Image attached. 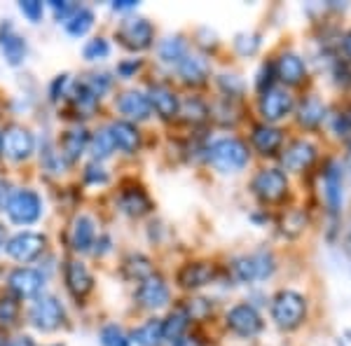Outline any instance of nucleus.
<instances>
[{
    "instance_id": "51",
    "label": "nucleus",
    "mask_w": 351,
    "mask_h": 346,
    "mask_svg": "<svg viewBox=\"0 0 351 346\" xmlns=\"http://www.w3.org/2000/svg\"><path fill=\"white\" fill-rule=\"evenodd\" d=\"M342 47H344V54H347L349 59H351V31L347 33V36H344V40H342Z\"/></svg>"
},
{
    "instance_id": "14",
    "label": "nucleus",
    "mask_w": 351,
    "mask_h": 346,
    "mask_svg": "<svg viewBox=\"0 0 351 346\" xmlns=\"http://www.w3.org/2000/svg\"><path fill=\"white\" fill-rule=\"evenodd\" d=\"M64 281H66L68 293H71L75 299H84L89 293L94 291L92 271H89L82 262H77V260H71V262H66V267H64Z\"/></svg>"
},
{
    "instance_id": "28",
    "label": "nucleus",
    "mask_w": 351,
    "mask_h": 346,
    "mask_svg": "<svg viewBox=\"0 0 351 346\" xmlns=\"http://www.w3.org/2000/svg\"><path fill=\"white\" fill-rule=\"evenodd\" d=\"M120 208L127 215H134V218H141L150 211V199L143 190L134 187V190H124L120 197Z\"/></svg>"
},
{
    "instance_id": "11",
    "label": "nucleus",
    "mask_w": 351,
    "mask_h": 346,
    "mask_svg": "<svg viewBox=\"0 0 351 346\" xmlns=\"http://www.w3.org/2000/svg\"><path fill=\"white\" fill-rule=\"evenodd\" d=\"M8 286H10V291L14 293L16 299H31L43 293L45 279L38 269H31V267H16L12 274L8 276Z\"/></svg>"
},
{
    "instance_id": "30",
    "label": "nucleus",
    "mask_w": 351,
    "mask_h": 346,
    "mask_svg": "<svg viewBox=\"0 0 351 346\" xmlns=\"http://www.w3.org/2000/svg\"><path fill=\"white\" fill-rule=\"evenodd\" d=\"M326 201L328 206H330L332 213L339 211V206H342V173H339V169L335 164H330V169L326 171Z\"/></svg>"
},
{
    "instance_id": "10",
    "label": "nucleus",
    "mask_w": 351,
    "mask_h": 346,
    "mask_svg": "<svg viewBox=\"0 0 351 346\" xmlns=\"http://www.w3.org/2000/svg\"><path fill=\"white\" fill-rule=\"evenodd\" d=\"M8 255L16 262H33L45 251V236L38 232H19L8 241Z\"/></svg>"
},
{
    "instance_id": "3",
    "label": "nucleus",
    "mask_w": 351,
    "mask_h": 346,
    "mask_svg": "<svg viewBox=\"0 0 351 346\" xmlns=\"http://www.w3.org/2000/svg\"><path fill=\"white\" fill-rule=\"evenodd\" d=\"M5 211H8V218L14 225H33L43 215V199L33 190H16L10 195L8 203H5Z\"/></svg>"
},
{
    "instance_id": "8",
    "label": "nucleus",
    "mask_w": 351,
    "mask_h": 346,
    "mask_svg": "<svg viewBox=\"0 0 351 346\" xmlns=\"http://www.w3.org/2000/svg\"><path fill=\"white\" fill-rule=\"evenodd\" d=\"M274 274V258L271 253H253V255H243L234 262V276L241 283H253V281H263L269 279Z\"/></svg>"
},
{
    "instance_id": "20",
    "label": "nucleus",
    "mask_w": 351,
    "mask_h": 346,
    "mask_svg": "<svg viewBox=\"0 0 351 346\" xmlns=\"http://www.w3.org/2000/svg\"><path fill=\"white\" fill-rule=\"evenodd\" d=\"M89 132L84 127H73L68 129L64 134V138H61V160L64 162H77L80 157L84 155V150L89 147Z\"/></svg>"
},
{
    "instance_id": "39",
    "label": "nucleus",
    "mask_w": 351,
    "mask_h": 346,
    "mask_svg": "<svg viewBox=\"0 0 351 346\" xmlns=\"http://www.w3.org/2000/svg\"><path fill=\"white\" fill-rule=\"evenodd\" d=\"M101 344L104 346H129V337L124 334L120 325L110 323V325H106L104 330H101Z\"/></svg>"
},
{
    "instance_id": "22",
    "label": "nucleus",
    "mask_w": 351,
    "mask_h": 346,
    "mask_svg": "<svg viewBox=\"0 0 351 346\" xmlns=\"http://www.w3.org/2000/svg\"><path fill=\"white\" fill-rule=\"evenodd\" d=\"M108 132H110L112 143H115V150H122V152H127V155H134V152L141 147V134L132 122L117 120V122L110 124Z\"/></svg>"
},
{
    "instance_id": "31",
    "label": "nucleus",
    "mask_w": 351,
    "mask_h": 346,
    "mask_svg": "<svg viewBox=\"0 0 351 346\" xmlns=\"http://www.w3.org/2000/svg\"><path fill=\"white\" fill-rule=\"evenodd\" d=\"M92 26H94V12L87 8H77L75 12L66 19V31H68V36H73V38H82Z\"/></svg>"
},
{
    "instance_id": "50",
    "label": "nucleus",
    "mask_w": 351,
    "mask_h": 346,
    "mask_svg": "<svg viewBox=\"0 0 351 346\" xmlns=\"http://www.w3.org/2000/svg\"><path fill=\"white\" fill-rule=\"evenodd\" d=\"M173 346H202V344L197 342V339H192V337H183V339H178Z\"/></svg>"
},
{
    "instance_id": "26",
    "label": "nucleus",
    "mask_w": 351,
    "mask_h": 346,
    "mask_svg": "<svg viewBox=\"0 0 351 346\" xmlns=\"http://www.w3.org/2000/svg\"><path fill=\"white\" fill-rule=\"evenodd\" d=\"M326 120V106L319 96H307V99L300 103L298 110V122L304 129H316L321 122Z\"/></svg>"
},
{
    "instance_id": "29",
    "label": "nucleus",
    "mask_w": 351,
    "mask_h": 346,
    "mask_svg": "<svg viewBox=\"0 0 351 346\" xmlns=\"http://www.w3.org/2000/svg\"><path fill=\"white\" fill-rule=\"evenodd\" d=\"M132 339L138 346H162L164 344V330L160 319H150L143 325H138L132 332Z\"/></svg>"
},
{
    "instance_id": "17",
    "label": "nucleus",
    "mask_w": 351,
    "mask_h": 346,
    "mask_svg": "<svg viewBox=\"0 0 351 346\" xmlns=\"http://www.w3.org/2000/svg\"><path fill=\"white\" fill-rule=\"evenodd\" d=\"M213 276H216V269H213V264H208V262H190V264L180 267L176 281H178V286L185 288V291H197V288L208 286V283L213 281Z\"/></svg>"
},
{
    "instance_id": "49",
    "label": "nucleus",
    "mask_w": 351,
    "mask_h": 346,
    "mask_svg": "<svg viewBox=\"0 0 351 346\" xmlns=\"http://www.w3.org/2000/svg\"><path fill=\"white\" fill-rule=\"evenodd\" d=\"M8 346H36V342H33L31 337H16V339H12Z\"/></svg>"
},
{
    "instance_id": "6",
    "label": "nucleus",
    "mask_w": 351,
    "mask_h": 346,
    "mask_svg": "<svg viewBox=\"0 0 351 346\" xmlns=\"http://www.w3.org/2000/svg\"><path fill=\"white\" fill-rule=\"evenodd\" d=\"M33 150H36V138H33V134L26 127L14 124V127H8L0 134V152L8 160L24 162L33 155Z\"/></svg>"
},
{
    "instance_id": "27",
    "label": "nucleus",
    "mask_w": 351,
    "mask_h": 346,
    "mask_svg": "<svg viewBox=\"0 0 351 346\" xmlns=\"http://www.w3.org/2000/svg\"><path fill=\"white\" fill-rule=\"evenodd\" d=\"M190 325V316L185 311V306H178L171 314L167 316V321H162V330H164V342L176 344L178 339H183L185 330Z\"/></svg>"
},
{
    "instance_id": "25",
    "label": "nucleus",
    "mask_w": 351,
    "mask_h": 346,
    "mask_svg": "<svg viewBox=\"0 0 351 346\" xmlns=\"http://www.w3.org/2000/svg\"><path fill=\"white\" fill-rule=\"evenodd\" d=\"M94 239H96L94 220L87 218V215H77L71 230V248L75 253H87L94 246Z\"/></svg>"
},
{
    "instance_id": "47",
    "label": "nucleus",
    "mask_w": 351,
    "mask_h": 346,
    "mask_svg": "<svg viewBox=\"0 0 351 346\" xmlns=\"http://www.w3.org/2000/svg\"><path fill=\"white\" fill-rule=\"evenodd\" d=\"M8 199H10V190H8V185L0 180V211L5 208V203H8Z\"/></svg>"
},
{
    "instance_id": "33",
    "label": "nucleus",
    "mask_w": 351,
    "mask_h": 346,
    "mask_svg": "<svg viewBox=\"0 0 351 346\" xmlns=\"http://www.w3.org/2000/svg\"><path fill=\"white\" fill-rule=\"evenodd\" d=\"M178 115H183L185 122L199 124L208 117V106L204 103L202 99H197V96H190V99H185L183 103H180Z\"/></svg>"
},
{
    "instance_id": "41",
    "label": "nucleus",
    "mask_w": 351,
    "mask_h": 346,
    "mask_svg": "<svg viewBox=\"0 0 351 346\" xmlns=\"http://www.w3.org/2000/svg\"><path fill=\"white\" fill-rule=\"evenodd\" d=\"M19 10L28 21H33V24H38V21L43 19V3L40 0H21Z\"/></svg>"
},
{
    "instance_id": "32",
    "label": "nucleus",
    "mask_w": 351,
    "mask_h": 346,
    "mask_svg": "<svg viewBox=\"0 0 351 346\" xmlns=\"http://www.w3.org/2000/svg\"><path fill=\"white\" fill-rule=\"evenodd\" d=\"M185 54H188V45H185V40L180 36L167 38V40H162V45H160V59L164 64L178 66L180 61L185 59Z\"/></svg>"
},
{
    "instance_id": "52",
    "label": "nucleus",
    "mask_w": 351,
    "mask_h": 346,
    "mask_svg": "<svg viewBox=\"0 0 351 346\" xmlns=\"http://www.w3.org/2000/svg\"><path fill=\"white\" fill-rule=\"evenodd\" d=\"M8 246V234H5V227L0 225V248Z\"/></svg>"
},
{
    "instance_id": "1",
    "label": "nucleus",
    "mask_w": 351,
    "mask_h": 346,
    "mask_svg": "<svg viewBox=\"0 0 351 346\" xmlns=\"http://www.w3.org/2000/svg\"><path fill=\"white\" fill-rule=\"evenodd\" d=\"M307 316V299L295 291H279L271 299V319L281 330H295Z\"/></svg>"
},
{
    "instance_id": "44",
    "label": "nucleus",
    "mask_w": 351,
    "mask_h": 346,
    "mask_svg": "<svg viewBox=\"0 0 351 346\" xmlns=\"http://www.w3.org/2000/svg\"><path fill=\"white\" fill-rule=\"evenodd\" d=\"M220 87H223V92L225 94H230V96H234V94H239L241 89H243V84L237 80L234 75H223L220 77Z\"/></svg>"
},
{
    "instance_id": "42",
    "label": "nucleus",
    "mask_w": 351,
    "mask_h": 346,
    "mask_svg": "<svg viewBox=\"0 0 351 346\" xmlns=\"http://www.w3.org/2000/svg\"><path fill=\"white\" fill-rule=\"evenodd\" d=\"M84 180L92 185H106L108 183V173H106V169L101 166L99 162H92L87 169H84Z\"/></svg>"
},
{
    "instance_id": "21",
    "label": "nucleus",
    "mask_w": 351,
    "mask_h": 346,
    "mask_svg": "<svg viewBox=\"0 0 351 346\" xmlns=\"http://www.w3.org/2000/svg\"><path fill=\"white\" fill-rule=\"evenodd\" d=\"M117 110L122 112L127 120H136L143 122L150 117V101L143 92H124L120 99H117Z\"/></svg>"
},
{
    "instance_id": "46",
    "label": "nucleus",
    "mask_w": 351,
    "mask_h": 346,
    "mask_svg": "<svg viewBox=\"0 0 351 346\" xmlns=\"http://www.w3.org/2000/svg\"><path fill=\"white\" fill-rule=\"evenodd\" d=\"M138 66H141V61H132V64H120L117 66V71H120L122 77H132V73L138 71Z\"/></svg>"
},
{
    "instance_id": "15",
    "label": "nucleus",
    "mask_w": 351,
    "mask_h": 346,
    "mask_svg": "<svg viewBox=\"0 0 351 346\" xmlns=\"http://www.w3.org/2000/svg\"><path fill=\"white\" fill-rule=\"evenodd\" d=\"M284 169L286 171H293V173H302L307 171L311 164L316 162V147L309 143V140H293L291 145L284 150Z\"/></svg>"
},
{
    "instance_id": "23",
    "label": "nucleus",
    "mask_w": 351,
    "mask_h": 346,
    "mask_svg": "<svg viewBox=\"0 0 351 346\" xmlns=\"http://www.w3.org/2000/svg\"><path fill=\"white\" fill-rule=\"evenodd\" d=\"M274 68H276V77H279L281 82L291 84V87H295V84H300L307 77V66H304V61L293 52L281 54Z\"/></svg>"
},
{
    "instance_id": "9",
    "label": "nucleus",
    "mask_w": 351,
    "mask_h": 346,
    "mask_svg": "<svg viewBox=\"0 0 351 346\" xmlns=\"http://www.w3.org/2000/svg\"><path fill=\"white\" fill-rule=\"evenodd\" d=\"M263 316L258 314V309L248 302L234 304L228 311V328L239 337H256L263 332Z\"/></svg>"
},
{
    "instance_id": "18",
    "label": "nucleus",
    "mask_w": 351,
    "mask_h": 346,
    "mask_svg": "<svg viewBox=\"0 0 351 346\" xmlns=\"http://www.w3.org/2000/svg\"><path fill=\"white\" fill-rule=\"evenodd\" d=\"M145 96H148V101H150V108L162 117V120H173V117L178 115L180 101L169 87L155 84V87H150V92Z\"/></svg>"
},
{
    "instance_id": "7",
    "label": "nucleus",
    "mask_w": 351,
    "mask_h": 346,
    "mask_svg": "<svg viewBox=\"0 0 351 346\" xmlns=\"http://www.w3.org/2000/svg\"><path fill=\"white\" fill-rule=\"evenodd\" d=\"M28 319H31L33 328H38V330H43V332H52L64 323L66 311L54 295H43V297H38L36 302H33Z\"/></svg>"
},
{
    "instance_id": "38",
    "label": "nucleus",
    "mask_w": 351,
    "mask_h": 346,
    "mask_svg": "<svg viewBox=\"0 0 351 346\" xmlns=\"http://www.w3.org/2000/svg\"><path fill=\"white\" fill-rule=\"evenodd\" d=\"M16 319H19V302L16 297H0V325H14Z\"/></svg>"
},
{
    "instance_id": "4",
    "label": "nucleus",
    "mask_w": 351,
    "mask_h": 346,
    "mask_svg": "<svg viewBox=\"0 0 351 346\" xmlns=\"http://www.w3.org/2000/svg\"><path fill=\"white\" fill-rule=\"evenodd\" d=\"M115 38L120 40L132 52H143V49L152 47V40H155V28L148 19H141V16H129L124 19L115 31Z\"/></svg>"
},
{
    "instance_id": "13",
    "label": "nucleus",
    "mask_w": 351,
    "mask_h": 346,
    "mask_svg": "<svg viewBox=\"0 0 351 346\" xmlns=\"http://www.w3.org/2000/svg\"><path fill=\"white\" fill-rule=\"evenodd\" d=\"M136 299H138V304L145 306V309L157 311L169 304L171 291H169L167 281H164L160 274H152L145 281H141L138 291H136Z\"/></svg>"
},
{
    "instance_id": "5",
    "label": "nucleus",
    "mask_w": 351,
    "mask_h": 346,
    "mask_svg": "<svg viewBox=\"0 0 351 346\" xmlns=\"http://www.w3.org/2000/svg\"><path fill=\"white\" fill-rule=\"evenodd\" d=\"M251 187L260 201L279 203L288 195V178L279 169H260L256 178H253Z\"/></svg>"
},
{
    "instance_id": "54",
    "label": "nucleus",
    "mask_w": 351,
    "mask_h": 346,
    "mask_svg": "<svg viewBox=\"0 0 351 346\" xmlns=\"http://www.w3.org/2000/svg\"><path fill=\"white\" fill-rule=\"evenodd\" d=\"M347 122H349V127H351V110H349V115H347Z\"/></svg>"
},
{
    "instance_id": "24",
    "label": "nucleus",
    "mask_w": 351,
    "mask_h": 346,
    "mask_svg": "<svg viewBox=\"0 0 351 346\" xmlns=\"http://www.w3.org/2000/svg\"><path fill=\"white\" fill-rule=\"evenodd\" d=\"M178 75L183 77L185 84H204L208 77V61L199 54H185V59L178 64Z\"/></svg>"
},
{
    "instance_id": "53",
    "label": "nucleus",
    "mask_w": 351,
    "mask_h": 346,
    "mask_svg": "<svg viewBox=\"0 0 351 346\" xmlns=\"http://www.w3.org/2000/svg\"><path fill=\"white\" fill-rule=\"evenodd\" d=\"M10 342H8V337H5V332L0 330V346H8Z\"/></svg>"
},
{
    "instance_id": "2",
    "label": "nucleus",
    "mask_w": 351,
    "mask_h": 346,
    "mask_svg": "<svg viewBox=\"0 0 351 346\" xmlns=\"http://www.w3.org/2000/svg\"><path fill=\"white\" fill-rule=\"evenodd\" d=\"M208 162L220 173H239L248 164V147L239 138H220L208 150Z\"/></svg>"
},
{
    "instance_id": "36",
    "label": "nucleus",
    "mask_w": 351,
    "mask_h": 346,
    "mask_svg": "<svg viewBox=\"0 0 351 346\" xmlns=\"http://www.w3.org/2000/svg\"><path fill=\"white\" fill-rule=\"evenodd\" d=\"M304 225H307L304 213L300 211V208H293V211H288L284 215V220H281V232L288 236H298V234H302Z\"/></svg>"
},
{
    "instance_id": "16",
    "label": "nucleus",
    "mask_w": 351,
    "mask_h": 346,
    "mask_svg": "<svg viewBox=\"0 0 351 346\" xmlns=\"http://www.w3.org/2000/svg\"><path fill=\"white\" fill-rule=\"evenodd\" d=\"M0 52H3L5 61H8L10 66H19L21 61L26 59V54H28L26 38L19 36L12 24L0 26Z\"/></svg>"
},
{
    "instance_id": "35",
    "label": "nucleus",
    "mask_w": 351,
    "mask_h": 346,
    "mask_svg": "<svg viewBox=\"0 0 351 346\" xmlns=\"http://www.w3.org/2000/svg\"><path fill=\"white\" fill-rule=\"evenodd\" d=\"M124 269H127L129 279H136V281H145L148 276L155 274L150 260L145 258V255H132V258L127 260V264H124Z\"/></svg>"
},
{
    "instance_id": "43",
    "label": "nucleus",
    "mask_w": 351,
    "mask_h": 346,
    "mask_svg": "<svg viewBox=\"0 0 351 346\" xmlns=\"http://www.w3.org/2000/svg\"><path fill=\"white\" fill-rule=\"evenodd\" d=\"M274 73H276L274 64H265L263 68H260L258 82H256V87H258L260 94H265V92H269V89H271V82H274Z\"/></svg>"
},
{
    "instance_id": "34",
    "label": "nucleus",
    "mask_w": 351,
    "mask_h": 346,
    "mask_svg": "<svg viewBox=\"0 0 351 346\" xmlns=\"http://www.w3.org/2000/svg\"><path fill=\"white\" fill-rule=\"evenodd\" d=\"M89 150H92V155H94V162L108 160L112 152H115V143H112L108 129H101V132H96L92 138H89Z\"/></svg>"
},
{
    "instance_id": "40",
    "label": "nucleus",
    "mask_w": 351,
    "mask_h": 346,
    "mask_svg": "<svg viewBox=\"0 0 351 346\" xmlns=\"http://www.w3.org/2000/svg\"><path fill=\"white\" fill-rule=\"evenodd\" d=\"M234 47H237V52L243 56H253L260 49V36H256V33H251V36L241 33V36H237Z\"/></svg>"
},
{
    "instance_id": "48",
    "label": "nucleus",
    "mask_w": 351,
    "mask_h": 346,
    "mask_svg": "<svg viewBox=\"0 0 351 346\" xmlns=\"http://www.w3.org/2000/svg\"><path fill=\"white\" fill-rule=\"evenodd\" d=\"M136 0H120V3H112V10H134L136 8Z\"/></svg>"
},
{
    "instance_id": "37",
    "label": "nucleus",
    "mask_w": 351,
    "mask_h": 346,
    "mask_svg": "<svg viewBox=\"0 0 351 346\" xmlns=\"http://www.w3.org/2000/svg\"><path fill=\"white\" fill-rule=\"evenodd\" d=\"M108 54H110V45L106 38H94V40H89L82 49V56L87 61H101Z\"/></svg>"
},
{
    "instance_id": "19",
    "label": "nucleus",
    "mask_w": 351,
    "mask_h": 346,
    "mask_svg": "<svg viewBox=\"0 0 351 346\" xmlns=\"http://www.w3.org/2000/svg\"><path fill=\"white\" fill-rule=\"evenodd\" d=\"M251 143L260 155L271 157L279 152L281 143H284V132L276 127H269V124H258V127H253Z\"/></svg>"
},
{
    "instance_id": "12",
    "label": "nucleus",
    "mask_w": 351,
    "mask_h": 346,
    "mask_svg": "<svg viewBox=\"0 0 351 346\" xmlns=\"http://www.w3.org/2000/svg\"><path fill=\"white\" fill-rule=\"evenodd\" d=\"M293 106H295V101H293L291 92L279 89V87H271L269 92H265L260 96L258 108H260V115H263L265 122H279L293 110Z\"/></svg>"
},
{
    "instance_id": "45",
    "label": "nucleus",
    "mask_w": 351,
    "mask_h": 346,
    "mask_svg": "<svg viewBox=\"0 0 351 346\" xmlns=\"http://www.w3.org/2000/svg\"><path fill=\"white\" fill-rule=\"evenodd\" d=\"M52 8H54V12H56V19H61V21H66L68 16H71L73 12H75V5H68V3H59V0H54L52 3Z\"/></svg>"
}]
</instances>
